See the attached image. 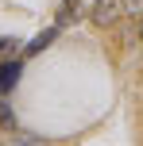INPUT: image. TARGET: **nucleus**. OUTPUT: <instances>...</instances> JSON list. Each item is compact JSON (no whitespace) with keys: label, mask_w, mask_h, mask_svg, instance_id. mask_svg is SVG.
<instances>
[{"label":"nucleus","mask_w":143,"mask_h":146,"mask_svg":"<svg viewBox=\"0 0 143 146\" xmlns=\"http://www.w3.org/2000/svg\"><path fill=\"white\" fill-rule=\"evenodd\" d=\"M58 31H62V27H58V23H54L50 31H43V35H35V38H31V46H27V50H23V54H27V58H31V54H39V50H43V46L50 42L54 35H58Z\"/></svg>","instance_id":"3"},{"label":"nucleus","mask_w":143,"mask_h":146,"mask_svg":"<svg viewBox=\"0 0 143 146\" xmlns=\"http://www.w3.org/2000/svg\"><path fill=\"white\" fill-rule=\"evenodd\" d=\"M77 8H81V0H62V8H58V27H66L70 19H77Z\"/></svg>","instance_id":"4"},{"label":"nucleus","mask_w":143,"mask_h":146,"mask_svg":"<svg viewBox=\"0 0 143 146\" xmlns=\"http://www.w3.org/2000/svg\"><path fill=\"white\" fill-rule=\"evenodd\" d=\"M120 15H124V0H93V8H89V19L97 27H112Z\"/></svg>","instance_id":"1"},{"label":"nucleus","mask_w":143,"mask_h":146,"mask_svg":"<svg viewBox=\"0 0 143 146\" xmlns=\"http://www.w3.org/2000/svg\"><path fill=\"white\" fill-rule=\"evenodd\" d=\"M0 127H8V131H12V127H15V115H12V111H8V108H0Z\"/></svg>","instance_id":"5"},{"label":"nucleus","mask_w":143,"mask_h":146,"mask_svg":"<svg viewBox=\"0 0 143 146\" xmlns=\"http://www.w3.org/2000/svg\"><path fill=\"white\" fill-rule=\"evenodd\" d=\"M12 46H19V42H15V38H0V54H8Z\"/></svg>","instance_id":"6"},{"label":"nucleus","mask_w":143,"mask_h":146,"mask_svg":"<svg viewBox=\"0 0 143 146\" xmlns=\"http://www.w3.org/2000/svg\"><path fill=\"white\" fill-rule=\"evenodd\" d=\"M15 77H19V62H4L0 66V92H8L15 85Z\"/></svg>","instance_id":"2"},{"label":"nucleus","mask_w":143,"mask_h":146,"mask_svg":"<svg viewBox=\"0 0 143 146\" xmlns=\"http://www.w3.org/2000/svg\"><path fill=\"white\" fill-rule=\"evenodd\" d=\"M139 38H143V19H139Z\"/></svg>","instance_id":"7"}]
</instances>
